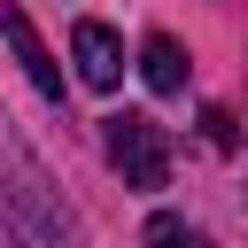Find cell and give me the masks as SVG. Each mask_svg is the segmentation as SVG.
Wrapping results in <instances>:
<instances>
[{"instance_id": "cell-1", "label": "cell", "mask_w": 248, "mask_h": 248, "mask_svg": "<svg viewBox=\"0 0 248 248\" xmlns=\"http://www.w3.org/2000/svg\"><path fill=\"white\" fill-rule=\"evenodd\" d=\"M108 163L124 170V186H140V194H155V186H170V140H163V124L155 116H108Z\"/></svg>"}, {"instance_id": "cell-5", "label": "cell", "mask_w": 248, "mask_h": 248, "mask_svg": "<svg viewBox=\"0 0 248 248\" xmlns=\"http://www.w3.org/2000/svg\"><path fill=\"white\" fill-rule=\"evenodd\" d=\"M140 78H147L155 93H186V54H178L170 31H155V39L140 46Z\"/></svg>"}, {"instance_id": "cell-6", "label": "cell", "mask_w": 248, "mask_h": 248, "mask_svg": "<svg viewBox=\"0 0 248 248\" xmlns=\"http://www.w3.org/2000/svg\"><path fill=\"white\" fill-rule=\"evenodd\" d=\"M147 248H209L186 217H147Z\"/></svg>"}, {"instance_id": "cell-7", "label": "cell", "mask_w": 248, "mask_h": 248, "mask_svg": "<svg viewBox=\"0 0 248 248\" xmlns=\"http://www.w3.org/2000/svg\"><path fill=\"white\" fill-rule=\"evenodd\" d=\"M202 124H209V147H232V116H225V108H209Z\"/></svg>"}, {"instance_id": "cell-3", "label": "cell", "mask_w": 248, "mask_h": 248, "mask_svg": "<svg viewBox=\"0 0 248 248\" xmlns=\"http://www.w3.org/2000/svg\"><path fill=\"white\" fill-rule=\"evenodd\" d=\"M70 54H78V78H85L93 93H108V85L124 78V46H116L108 23H78V31H70Z\"/></svg>"}, {"instance_id": "cell-4", "label": "cell", "mask_w": 248, "mask_h": 248, "mask_svg": "<svg viewBox=\"0 0 248 248\" xmlns=\"http://www.w3.org/2000/svg\"><path fill=\"white\" fill-rule=\"evenodd\" d=\"M0 31L16 39V62L31 70V85H39L46 101H62V62H54V54H46V39L31 31V16H23V8H0Z\"/></svg>"}, {"instance_id": "cell-2", "label": "cell", "mask_w": 248, "mask_h": 248, "mask_svg": "<svg viewBox=\"0 0 248 248\" xmlns=\"http://www.w3.org/2000/svg\"><path fill=\"white\" fill-rule=\"evenodd\" d=\"M0 232H8V248H78V240H70V217L39 194V170H23V178L8 186V202H0Z\"/></svg>"}]
</instances>
